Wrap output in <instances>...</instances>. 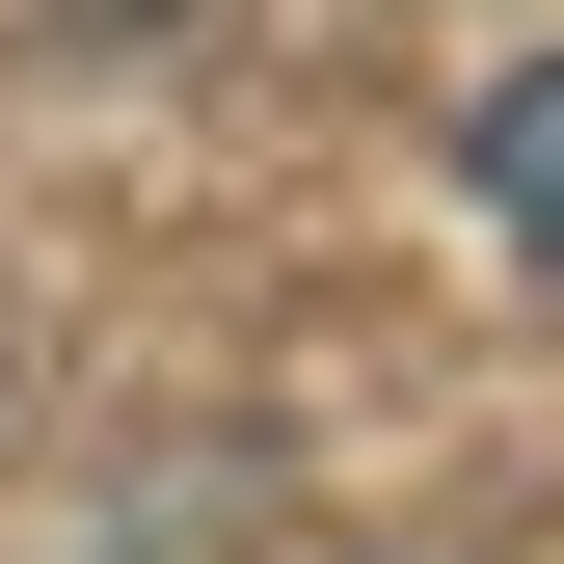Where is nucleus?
I'll list each match as a JSON object with an SVG mask.
<instances>
[{"mask_svg":"<svg viewBox=\"0 0 564 564\" xmlns=\"http://www.w3.org/2000/svg\"><path fill=\"white\" fill-rule=\"evenodd\" d=\"M484 216L564 269V54H538V82H484Z\"/></svg>","mask_w":564,"mask_h":564,"instance_id":"f257e3e1","label":"nucleus"}]
</instances>
